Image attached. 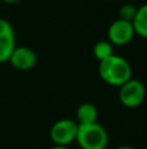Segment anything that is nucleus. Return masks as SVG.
<instances>
[{"label":"nucleus","mask_w":147,"mask_h":149,"mask_svg":"<svg viewBox=\"0 0 147 149\" xmlns=\"http://www.w3.org/2000/svg\"><path fill=\"white\" fill-rule=\"evenodd\" d=\"M99 74L106 84L120 88L132 79V67L126 59L113 54L99 62Z\"/></svg>","instance_id":"obj_1"},{"label":"nucleus","mask_w":147,"mask_h":149,"mask_svg":"<svg viewBox=\"0 0 147 149\" xmlns=\"http://www.w3.org/2000/svg\"><path fill=\"white\" fill-rule=\"evenodd\" d=\"M76 141L81 149H106L108 145V134L102 124H78Z\"/></svg>","instance_id":"obj_2"},{"label":"nucleus","mask_w":147,"mask_h":149,"mask_svg":"<svg viewBox=\"0 0 147 149\" xmlns=\"http://www.w3.org/2000/svg\"><path fill=\"white\" fill-rule=\"evenodd\" d=\"M78 131V123L73 119L65 118L55 122L54 126L49 130V137L59 147H68L76 141Z\"/></svg>","instance_id":"obj_3"},{"label":"nucleus","mask_w":147,"mask_h":149,"mask_svg":"<svg viewBox=\"0 0 147 149\" xmlns=\"http://www.w3.org/2000/svg\"><path fill=\"white\" fill-rule=\"evenodd\" d=\"M146 97V88L142 81L130 79L120 86L119 98L125 107L134 109L142 105Z\"/></svg>","instance_id":"obj_4"},{"label":"nucleus","mask_w":147,"mask_h":149,"mask_svg":"<svg viewBox=\"0 0 147 149\" xmlns=\"http://www.w3.org/2000/svg\"><path fill=\"white\" fill-rule=\"evenodd\" d=\"M135 31L133 24L129 21L116 20L108 28V41L116 46H125L133 39Z\"/></svg>","instance_id":"obj_5"},{"label":"nucleus","mask_w":147,"mask_h":149,"mask_svg":"<svg viewBox=\"0 0 147 149\" xmlns=\"http://www.w3.org/2000/svg\"><path fill=\"white\" fill-rule=\"evenodd\" d=\"M16 47L14 30L9 21L0 18V63L9 60V56Z\"/></svg>","instance_id":"obj_6"},{"label":"nucleus","mask_w":147,"mask_h":149,"mask_svg":"<svg viewBox=\"0 0 147 149\" xmlns=\"http://www.w3.org/2000/svg\"><path fill=\"white\" fill-rule=\"evenodd\" d=\"M36 54L29 47H14L8 62L20 71H29L36 64Z\"/></svg>","instance_id":"obj_7"},{"label":"nucleus","mask_w":147,"mask_h":149,"mask_svg":"<svg viewBox=\"0 0 147 149\" xmlns=\"http://www.w3.org/2000/svg\"><path fill=\"white\" fill-rule=\"evenodd\" d=\"M77 123L78 124H91V123H96L98 119V109L93 105V103H82L78 106L77 113Z\"/></svg>","instance_id":"obj_8"},{"label":"nucleus","mask_w":147,"mask_h":149,"mask_svg":"<svg viewBox=\"0 0 147 149\" xmlns=\"http://www.w3.org/2000/svg\"><path fill=\"white\" fill-rule=\"evenodd\" d=\"M132 24L135 34L142 38H147V4H143L137 9V15Z\"/></svg>","instance_id":"obj_9"},{"label":"nucleus","mask_w":147,"mask_h":149,"mask_svg":"<svg viewBox=\"0 0 147 149\" xmlns=\"http://www.w3.org/2000/svg\"><path fill=\"white\" fill-rule=\"evenodd\" d=\"M93 51H94V56L100 62V60H104V59H107V58L113 55V45H112L109 41L102 39V41H99L95 43Z\"/></svg>","instance_id":"obj_10"},{"label":"nucleus","mask_w":147,"mask_h":149,"mask_svg":"<svg viewBox=\"0 0 147 149\" xmlns=\"http://www.w3.org/2000/svg\"><path fill=\"white\" fill-rule=\"evenodd\" d=\"M137 9L133 4H124L119 10V17L120 20L124 21H129V22H133L135 15H137Z\"/></svg>","instance_id":"obj_11"},{"label":"nucleus","mask_w":147,"mask_h":149,"mask_svg":"<svg viewBox=\"0 0 147 149\" xmlns=\"http://www.w3.org/2000/svg\"><path fill=\"white\" fill-rule=\"evenodd\" d=\"M0 1L7 3V4H14V3H18V1H21V0H0Z\"/></svg>","instance_id":"obj_12"},{"label":"nucleus","mask_w":147,"mask_h":149,"mask_svg":"<svg viewBox=\"0 0 147 149\" xmlns=\"http://www.w3.org/2000/svg\"><path fill=\"white\" fill-rule=\"evenodd\" d=\"M116 149H134L133 147H129V145H121V147L116 148Z\"/></svg>","instance_id":"obj_13"},{"label":"nucleus","mask_w":147,"mask_h":149,"mask_svg":"<svg viewBox=\"0 0 147 149\" xmlns=\"http://www.w3.org/2000/svg\"><path fill=\"white\" fill-rule=\"evenodd\" d=\"M51 149H69V148H68V147H59V145H56V147H54Z\"/></svg>","instance_id":"obj_14"}]
</instances>
